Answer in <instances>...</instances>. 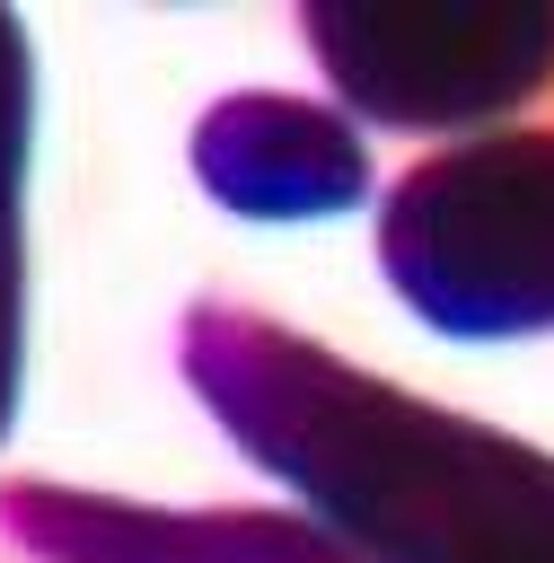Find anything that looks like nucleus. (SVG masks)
I'll return each instance as SVG.
<instances>
[{
	"label": "nucleus",
	"instance_id": "obj_1",
	"mask_svg": "<svg viewBox=\"0 0 554 563\" xmlns=\"http://www.w3.org/2000/svg\"><path fill=\"white\" fill-rule=\"evenodd\" d=\"M185 387L361 563H554V449L387 387L229 299L176 325Z\"/></svg>",
	"mask_w": 554,
	"mask_h": 563
},
{
	"label": "nucleus",
	"instance_id": "obj_2",
	"mask_svg": "<svg viewBox=\"0 0 554 563\" xmlns=\"http://www.w3.org/2000/svg\"><path fill=\"white\" fill-rule=\"evenodd\" d=\"M378 273L448 343L554 334V123L413 158L378 202Z\"/></svg>",
	"mask_w": 554,
	"mask_h": 563
},
{
	"label": "nucleus",
	"instance_id": "obj_3",
	"mask_svg": "<svg viewBox=\"0 0 554 563\" xmlns=\"http://www.w3.org/2000/svg\"><path fill=\"white\" fill-rule=\"evenodd\" d=\"M334 106L387 132H484L554 88V0H308Z\"/></svg>",
	"mask_w": 554,
	"mask_h": 563
},
{
	"label": "nucleus",
	"instance_id": "obj_4",
	"mask_svg": "<svg viewBox=\"0 0 554 563\" xmlns=\"http://www.w3.org/2000/svg\"><path fill=\"white\" fill-rule=\"evenodd\" d=\"M0 537L35 563H361L308 510H149L79 484H0Z\"/></svg>",
	"mask_w": 554,
	"mask_h": 563
},
{
	"label": "nucleus",
	"instance_id": "obj_5",
	"mask_svg": "<svg viewBox=\"0 0 554 563\" xmlns=\"http://www.w3.org/2000/svg\"><path fill=\"white\" fill-rule=\"evenodd\" d=\"M193 176L237 220H343L369 202V141L334 97L237 88L193 123Z\"/></svg>",
	"mask_w": 554,
	"mask_h": 563
},
{
	"label": "nucleus",
	"instance_id": "obj_6",
	"mask_svg": "<svg viewBox=\"0 0 554 563\" xmlns=\"http://www.w3.org/2000/svg\"><path fill=\"white\" fill-rule=\"evenodd\" d=\"M26 158H35V53L18 9H0V440L26 378Z\"/></svg>",
	"mask_w": 554,
	"mask_h": 563
}]
</instances>
